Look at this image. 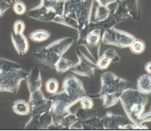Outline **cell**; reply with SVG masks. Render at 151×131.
Returning a JSON list of instances; mask_svg holds the SVG:
<instances>
[{
	"label": "cell",
	"instance_id": "6da1fadb",
	"mask_svg": "<svg viewBox=\"0 0 151 131\" xmlns=\"http://www.w3.org/2000/svg\"><path fill=\"white\" fill-rule=\"evenodd\" d=\"M134 84L129 80L115 75L111 72H106L101 75V90L91 98L103 100L104 108H110L119 101L122 93L128 89H133Z\"/></svg>",
	"mask_w": 151,
	"mask_h": 131
},
{
	"label": "cell",
	"instance_id": "7a4b0ae2",
	"mask_svg": "<svg viewBox=\"0 0 151 131\" xmlns=\"http://www.w3.org/2000/svg\"><path fill=\"white\" fill-rule=\"evenodd\" d=\"M74 40L76 39L73 37L59 39L46 47H42L34 51L31 58L43 67L54 68L59 58L70 48Z\"/></svg>",
	"mask_w": 151,
	"mask_h": 131
},
{
	"label": "cell",
	"instance_id": "3957f363",
	"mask_svg": "<svg viewBox=\"0 0 151 131\" xmlns=\"http://www.w3.org/2000/svg\"><path fill=\"white\" fill-rule=\"evenodd\" d=\"M0 92L16 94L19 89L21 81L26 79L29 74L20 64L4 58H0Z\"/></svg>",
	"mask_w": 151,
	"mask_h": 131
},
{
	"label": "cell",
	"instance_id": "277c9868",
	"mask_svg": "<svg viewBox=\"0 0 151 131\" xmlns=\"http://www.w3.org/2000/svg\"><path fill=\"white\" fill-rule=\"evenodd\" d=\"M119 100L129 119L132 123L139 125V120L144 114L148 103L146 94H142L134 88L128 89L122 93Z\"/></svg>",
	"mask_w": 151,
	"mask_h": 131
},
{
	"label": "cell",
	"instance_id": "5b68a950",
	"mask_svg": "<svg viewBox=\"0 0 151 131\" xmlns=\"http://www.w3.org/2000/svg\"><path fill=\"white\" fill-rule=\"evenodd\" d=\"M93 0H64L63 14L78 21V31L86 27L90 22Z\"/></svg>",
	"mask_w": 151,
	"mask_h": 131
},
{
	"label": "cell",
	"instance_id": "8992f818",
	"mask_svg": "<svg viewBox=\"0 0 151 131\" xmlns=\"http://www.w3.org/2000/svg\"><path fill=\"white\" fill-rule=\"evenodd\" d=\"M49 99L52 101L50 112L53 119V125L57 128L63 117L70 114V107L79 101L77 99L69 96L63 90L53 94L49 97Z\"/></svg>",
	"mask_w": 151,
	"mask_h": 131
},
{
	"label": "cell",
	"instance_id": "52a82bcc",
	"mask_svg": "<svg viewBox=\"0 0 151 131\" xmlns=\"http://www.w3.org/2000/svg\"><path fill=\"white\" fill-rule=\"evenodd\" d=\"M134 39L135 38L132 34L116 29L114 27L105 30L102 34V42L104 44L114 45L120 49L129 48Z\"/></svg>",
	"mask_w": 151,
	"mask_h": 131
},
{
	"label": "cell",
	"instance_id": "ba28073f",
	"mask_svg": "<svg viewBox=\"0 0 151 131\" xmlns=\"http://www.w3.org/2000/svg\"><path fill=\"white\" fill-rule=\"evenodd\" d=\"M76 53H77V56L78 58V62L73 64L72 68H70V70L73 73L78 74L80 76H86L90 78H93L94 69L96 68L95 63L91 61L80 51L79 46L77 47Z\"/></svg>",
	"mask_w": 151,
	"mask_h": 131
},
{
	"label": "cell",
	"instance_id": "9c48e42d",
	"mask_svg": "<svg viewBox=\"0 0 151 131\" xmlns=\"http://www.w3.org/2000/svg\"><path fill=\"white\" fill-rule=\"evenodd\" d=\"M102 34L103 32L100 29H92L87 34L80 44V45H83L87 48L95 61H97L99 57V48L102 42Z\"/></svg>",
	"mask_w": 151,
	"mask_h": 131
},
{
	"label": "cell",
	"instance_id": "30bf717a",
	"mask_svg": "<svg viewBox=\"0 0 151 131\" xmlns=\"http://www.w3.org/2000/svg\"><path fill=\"white\" fill-rule=\"evenodd\" d=\"M30 114H42L44 112L49 111L51 109L52 101L49 99H46L41 89L30 93L29 98Z\"/></svg>",
	"mask_w": 151,
	"mask_h": 131
},
{
	"label": "cell",
	"instance_id": "8fae6325",
	"mask_svg": "<svg viewBox=\"0 0 151 131\" xmlns=\"http://www.w3.org/2000/svg\"><path fill=\"white\" fill-rule=\"evenodd\" d=\"M63 90L69 96L75 98L78 100L84 95H87L81 81L73 75H68L64 79Z\"/></svg>",
	"mask_w": 151,
	"mask_h": 131
},
{
	"label": "cell",
	"instance_id": "7c38bea8",
	"mask_svg": "<svg viewBox=\"0 0 151 131\" xmlns=\"http://www.w3.org/2000/svg\"><path fill=\"white\" fill-rule=\"evenodd\" d=\"M53 125V119L51 112H44L42 114H31L29 121L25 125L27 130H45Z\"/></svg>",
	"mask_w": 151,
	"mask_h": 131
},
{
	"label": "cell",
	"instance_id": "4fadbf2b",
	"mask_svg": "<svg viewBox=\"0 0 151 131\" xmlns=\"http://www.w3.org/2000/svg\"><path fill=\"white\" fill-rule=\"evenodd\" d=\"M100 120L104 130H122L125 125L129 123L126 116L114 114L112 112L106 113V115L100 118Z\"/></svg>",
	"mask_w": 151,
	"mask_h": 131
},
{
	"label": "cell",
	"instance_id": "5bb4252c",
	"mask_svg": "<svg viewBox=\"0 0 151 131\" xmlns=\"http://www.w3.org/2000/svg\"><path fill=\"white\" fill-rule=\"evenodd\" d=\"M56 15L54 10L41 4L27 12L28 17L43 22H52Z\"/></svg>",
	"mask_w": 151,
	"mask_h": 131
},
{
	"label": "cell",
	"instance_id": "9a60e30c",
	"mask_svg": "<svg viewBox=\"0 0 151 131\" xmlns=\"http://www.w3.org/2000/svg\"><path fill=\"white\" fill-rule=\"evenodd\" d=\"M26 80L30 93L36 91L38 89H41V86H42L41 73L38 66H35L30 70L26 78Z\"/></svg>",
	"mask_w": 151,
	"mask_h": 131
},
{
	"label": "cell",
	"instance_id": "2e32d148",
	"mask_svg": "<svg viewBox=\"0 0 151 131\" xmlns=\"http://www.w3.org/2000/svg\"><path fill=\"white\" fill-rule=\"evenodd\" d=\"M119 3L124 6L129 18L134 21L141 20V11L138 0H121Z\"/></svg>",
	"mask_w": 151,
	"mask_h": 131
},
{
	"label": "cell",
	"instance_id": "e0dca14e",
	"mask_svg": "<svg viewBox=\"0 0 151 131\" xmlns=\"http://www.w3.org/2000/svg\"><path fill=\"white\" fill-rule=\"evenodd\" d=\"M11 39L16 51L20 56H24L29 50V43L24 35L23 34H15L12 32Z\"/></svg>",
	"mask_w": 151,
	"mask_h": 131
},
{
	"label": "cell",
	"instance_id": "ac0fdd59",
	"mask_svg": "<svg viewBox=\"0 0 151 131\" xmlns=\"http://www.w3.org/2000/svg\"><path fill=\"white\" fill-rule=\"evenodd\" d=\"M137 90L144 94H150L151 77L150 74H143L137 81Z\"/></svg>",
	"mask_w": 151,
	"mask_h": 131
},
{
	"label": "cell",
	"instance_id": "d6986e66",
	"mask_svg": "<svg viewBox=\"0 0 151 131\" xmlns=\"http://www.w3.org/2000/svg\"><path fill=\"white\" fill-rule=\"evenodd\" d=\"M41 5L53 9L57 15L63 14L64 1L63 0H41Z\"/></svg>",
	"mask_w": 151,
	"mask_h": 131
},
{
	"label": "cell",
	"instance_id": "ffe728a7",
	"mask_svg": "<svg viewBox=\"0 0 151 131\" xmlns=\"http://www.w3.org/2000/svg\"><path fill=\"white\" fill-rule=\"evenodd\" d=\"M13 111L19 115H28L30 114L29 103L26 102L23 99H18L13 104Z\"/></svg>",
	"mask_w": 151,
	"mask_h": 131
},
{
	"label": "cell",
	"instance_id": "44dd1931",
	"mask_svg": "<svg viewBox=\"0 0 151 131\" xmlns=\"http://www.w3.org/2000/svg\"><path fill=\"white\" fill-rule=\"evenodd\" d=\"M53 22L57 23V24H60L65 25V26H68V27L73 28L74 29H78V21L75 19H73V18L69 17L68 15H56L54 20H53Z\"/></svg>",
	"mask_w": 151,
	"mask_h": 131
},
{
	"label": "cell",
	"instance_id": "7402d4cb",
	"mask_svg": "<svg viewBox=\"0 0 151 131\" xmlns=\"http://www.w3.org/2000/svg\"><path fill=\"white\" fill-rule=\"evenodd\" d=\"M79 124L81 125V129L83 130H104L100 118L98 117V115L90 118L87 120H84Z\"/></svg>",
	"mask_w": 151,
	"mask_h": 131
},
{
	"label": "cell",
	"instance_id": "603a6c76",
	"mask_svg": "<svg viewBox=\"0 0 151 131\" xmlns=\"http://www.w3.org/2000/svg\"><path fill=\"white\" fill-rule=\"evenodd\" d=\"M76 116L78 119V121L79 123L87 120L90 118H93L94 116L98 115V110L95 108H92V109H83V108H80L76 111Z\"/></svg>",
	"mask_w": 151,
	"mask_h": 131
},
{
	"label": "cell",
	"instance_id": "cb8c5ba5",
	"mask_svg": "<svg viewBox=\"0 0 151 131\" xmlns=\"http://www.w3.org/2000/svg\"><path fill=\"white\" fill-rule=\"evenodd\" d=\"M73 65V61L68 60L67 58L61 57V58L59 59V61L57 62V63L55 64L54 68L56 69L57 73L60 75V74H62V73H65V72H67L68 70H69L70 68H72Z\"/></svg>",
	"mask_w": 151,
	"mask_h": 131
},
{
	"label": "cell",
	"instance_id": "d4e9b609",
	"mask_svg": "<svg viewBox=\"0 0 151 131\" xmlns=\"http://www.w3.org/2000/svg\"><path fill=\"white\" fill-rule=\"evenodd\" d=\"M49 37H50V33L49 31L44 30V29L36 30L29 34V39L36 43L45 41V40L49 39Z\"/></svg>",
	"mask_w": 151,
	"mask_h": 131
},
{
	"label": "cell",
	"instance_id": "484cf974",
	"mask_svg": "<svg viewBox=\"0 0 151 131\" xmlns=\"http://www.w3.org/2000/svg\"><path fill=\"white\" fill-rule=\"evenodd\" d=\"M78 122V119L76 114H69L60 120L58 128H65V129H71L72 125Z\"/></svg>",
	"mask_w": 151,
	"mask_h": 131
},
{
	"label": "cell",
	"instance_id": "4316f807",
	"mask_svg": "<svg viewBox=\"0 0 151 131\" xmlns=\"http://www.w3.org/2000/svg\"><path fill=\"white\" fill-rule=\"evenodd\" d=\"M110 10L109 8L103 7L99 5L95 12V17H94V22H102L108 18V16L110 14Z\"/></svg>",
	"mask_w": 151,
	"mask_h": 131
},
{
	"label": "cell",
	"instance_id": "83f0119b",
	"mask_svg": "<svg viewBox=\"0 0 151 131\" xmlns=\"http://www.w3.org/2000/svg\"><path fill=\"white\" fill-rule=\"evenodd\" d=\"M129 48L130 49L132 53H134V54H140L145 49V44L140 39H134L132 41Z\"/></svg>",
	"mask_w": 151,
	"mask_h": 131
},
{
	"label": "cell",
	"instance_id": "f1b7e54d",
	"mask_svg": "<svg viewBox=\"0 0 151 131\" xmlns=\"http://www.w3.org/2000/svg\"><path fill=\"white\" fill-rule=\"evenodd\" d=\"M59 89V81L56 78H49L46 83V91L50 94H56Z\"/></svg>",
	"mask_w": 151,
	"mask_h": 131
},
{
	"label": "cell",
	"instance_id": "f546056e",
	"mask_svg": "<svg viewBox=\"0 0 151 131\" xmlns=\"http://www.w3.org/2000/svg\"><path fill=\"white\" fill-rule=\"evenodd\" d=\"M111 63L112 62L110 61L109 58H107L104 55H102L100 58L99 57V58L97 59V62L95 63V64H96V68H98L99 70H104V69L109 68V64Z\"/></svg>",
	"mask_w": 151,
	"mask_h": 131
},
{
	"label": "cell",
	"instance_id": "4dcf8cb0",
	"mask_svg": "<svg viewBox=\"0 0 151 131\" xmlns=\"http://www.w3.org/2000/svg\"><path fill=\"white\" fill-rule=\"evenodd\" d=\"M13 9H14V11L15 14L18 15L24 14L25 13H26V11H27V9H26V6H25L23 2L19 1V0L14 3Z\"/></svg>",
	"mask_w": 151,
	"mask_h": 131
},
{
	"label": "cell",
	"instance_id": "1f68e13d",
	"mask_svg": "<svg viewBox=\"0 0 151 131\" xmlns=\"http://www.w3.org/2000/svg\"><path fill=\"white\" fill-rule=\"evenodd\" d=\"M103 55L106 56L107 58H109L110 59L111 62H114V63L119 62V61L120 60V57L118 55L117 52H116L114 49H107L106 51H104V53Z\"/></svg>",
	"mask_w": 151,
	"mask_h": 131
},
{
	"label": "cell",
	"instance_id": "d6a6232c",
	"mask_svg": "<svg viewBox=\"0 0 151 131\" xmlns=\"http://www.w3.org/2000/svg\"><path fill=\"white\" fill-rule=\"evenodd\" d=\"M81 106L83 109H92L93 108V101L92 98L88 97L87 95H84L79 99Z\"/></svg>",
	"mask_w": 151,
	"mask_h": 131
},
{
	"label": "cell",
	"instance_id": "836d02e7",
	"mask_svg": "<svg viewBox=\"0 0 151 131\" xmlns=\"http://www.w3.org/2000/svg\"><path fill=\"white\" fill-rule=\"evenodd\" d=\"M25 29L24 23L22 20H16L14 24V33L15 34H23Z\"/></svg>",
	"mask_w": 151,
	"mask_h": 131
},
{
	"label": "cell",
	"instance_id": "e575fe53",
	"mask_svg": "<svg viewBox=\"0 0 151 131\" xmlns=\"http://www.w3.org/2000/svg\"><path fill=\"white\" fill-rule=\"evenodd\" d=\"M10 7V5H9L8 4L4 3V1H0V18L3 17V15L4 14V12L6 10L9 9V8Z\"/></svg>",
	"mask_w": 151,
	"mask_h": 131
},
{
	"label": "cell",
	"instance_id": "d590c367",
	"mask_svg": "<svg viewBox=\"0 0 151 131\" xmlns=\"http://www.w3.org/2000/svg\"><path fill=\"white\" fill-rule=\"evenodd\" d=\"M94 1H96L98 4H99V5L108 8V6L110 4L114 3V2H116L118 0H94Z\"/></svg>",
	"mask_w": 151,
	"mask_h": 131
},
{
	"label": "cell",
	"instance_id": "8d00e7d4",
	"mask_svg": "<svg viewBox=\"0 0 151 131\" xmlns=\"http://www.w3.org/2000/svg\"><path fill=\"white\" fill-rule=\"evenodd\" d=\"M145 70H146L147 73L150 74L151 73V62H148V63L145 64Z\"/></svg>",
	"mask_w": 151,
	"mask_h": 131
},
{
	"label": "cell",
	"instance_id": "74e56055",
	"mask_svg": "<svg viewBox=\"0 0 151 131\" xmlns=\"http://www.w3.org/2000/svg\"><path fill=\"white\" fill-rule=\"evenodd\" d=\"M17 1H19V0H12V2H13V4L15 3V2H17Z\"/></svg>",
	"mask_w": 151,
	"mask_h": 131
},
{
	"label": "cell",
	"instance_id": "f35d334b",
	"mask_svg": "<svg viewBox=\"0 0 151 131\" xmlns=\"http://www.w3.org/2000/svg\"><path fill=\"white\" fill-rule=\"evenodd\" d=\"M0 1H1V0H0Z\"/></svg>",
	"mask_w": 151,
	"mask_h": 131
}]
</instances>
